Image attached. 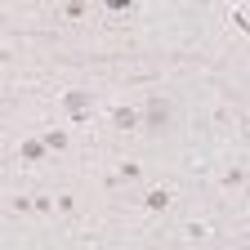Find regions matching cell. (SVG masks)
<instances>
[{
	"label": "cell",
	"instance_id": "7a4b0ae2",
	"mask_svg": "<svg viewBox=\"0 0 250 250\" xmlns=\"http://www.w3.org/2000/svg\"><path fill=\"white\" fill-rule=\"evenodd\" d=\"M147 121H152V125H161V121H166V103H161V99H156V103H152V112H147Z\"/></svg>",
	"mask_w": 250,
	"mask_h": 250
},
{
	"label": "cell",
	"instance_id": "6da1fadb",
	"mask_svg": "<svg viewBox=\"0 0 250 250\" xmlns=\"http://www.w3.org/2000/svg\"><path fill=\"white\" fill-rule=\"evenodd\" d=\"M67 107H72L76 116H85V112H89V99H85V94H72V99H67Z\"/></svg>",
	"mask_w": 250,
	"mask_h": 250
},
{
	"label": "cell",
	"instance_id": "3957f363",
	"mask_svg": "<svg viewBox=\"0 0 250 250\" xmlns=\"http://www.w3.org/2000/svg\"><path fill=\"white\" fill-rule=\"evenodd\" d=\"M116 125H125V130H130V125H134V112H130V107H116Z\"/></svg>",
	"mask_w": 250,
	"mask_h": 250
}]
</instances>
